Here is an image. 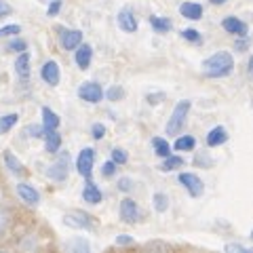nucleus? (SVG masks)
Wrapping results in <instances>:
<instances>
[{"mask_svg":"<svg viewBox=\"0 0 253 253\" xmlns=\"http://www.w3.org/2000/svg\"><path fill=\"white\" fill-rule=\"evenodd\" d=\"M203 74L207 78H226L234 70V57L228 51H217L203 61Z\"/></svg>","mask_w":253,"mask_h":253,"instance_id":"1","label":"nucleus"},{"mask_svg":"<svg viewBox=\"0 0 253 253\" xmlns=\"http://www.w3.org/2000/svg\"><path fill=\"white\" fill-rule=\"evenodd\" d=\"M190 108H192V104H190L188 99H181L177 101V106L173 108V112L169 116V123L167 126H165V131H167V135H179L181 129L186 126V121H188V114H190Z\"/></svg>","mask_w":253,"mask_h":253,"instance_id":"2","label":"nucleus"},{"mask_svg":"<svg viewBox=\"0 0 253 253\" xmlns=\"http://www.w3.org/2000/svg\"><path fill=\"white\" fill-rule=\"evenodd\" d=\"M63 224L72 230H93L95 228V217L89 215L86 211L81 209H72L63 215Z\"/></svg>","mask_w":253,"mask_h":253,"instance_id":"3","label":"nucleus"},{"mask_svg":"<svg viewBox=\"0 0 253 253\" xmlns=\"http://www.w3.org/2000/svg\"><path fill=\"white\" fill-rule=\"evenodd\" d=\"M46 175L53 181H66L70 175V154L68 152H59V156L55 158V163L49 165Z\"/></svg>","mask_w":253,"mask_h":253,"instance_id":"4","label":"nucleus"},{"mask_svg":"<svg viewBox=\"0 0 253 253\" xmlns=\"http://www.w3.org/2000/svg\"><path fill=\"white\" fill-rule=\"evenodd\" d=\"M78 97L86 104H99L101 99H104V89H101L99 83L95 81H86L78 86Z\"/></svg>","mask_w":253,"mask_h":253,"instance_id":"5","label":"nucleus"},{"mask_svg":"<svg viewBox=\"0 0 253 253\" xmlns=\"http://www.w3.org/2000/svg\"><path fill=\"white\" fill-rule=\"evenodd\" d=\"M93 165H95V150L93 148H83L81 154H78V158H76V171L81 173L83 177L91 179Z\"/></svg>","mask_w":253,"mask_h":253,"instance_id":"6","label":"nucleus"},{"mask_svg":"<svg viewBox=\"0 0 253 253\" xmlns=\"http://www.w3.org/2000/svg\"><path fill=\"white\" fill-rule=\"evenodd\" d=\"M179 184L188 190V194L192 196V199H199V196L205 192V186L199 175H194V173H179Z\"/></svg>","mask_w":253,"mask_h":253,"instance_id":"7","label":"nucleus"},{"mask_svg":"<svg viewBox=\"0 0 253 253\" xmlns=\"http://www.w3.org/2000/svg\"><path fill=\"white\" fill-rule=\"evenodd\" d=\"M41 78L49 84V86H57L59 81H61V70H59V63L55 59H49L42 63L41 68Z\"/></svg>","mask_w":253,"mask_h":253,"instance_id":"8","label":"nucleus"},{"mask_svg":"<svg viewBox=\"0 0 253 253\" xmlns=\"http://www.w3.org/2000/svg\"><path fill=\"white\" fill-rule=\"evenodd\" d=\"M83 42V32L81 30H59V44L63 51H74L78 44Z\"/></svg>","mask_w":253,"mask_h":253,"instance_id":"9","label":"nucleus"},{"mask_svg":"<svg viewBox=\"0 0 253 253\" xmlns=\"http://www.w3.org/2000/svg\"><path fill=\"white\" fill-rule=\"evenodd\" d=\"M118 213H121V219L125 224H137L139 221V207L133 199H123L121 207H118Z\"/></svg>","mask_w":253,"mask_h":253,"instance_id":"10","label":"nucleus"},{"mask_svg":"<svg viewBox=\"0 0 253 253\" xmlns=\"http://www.w3.org/2000/svg\"><path fill=\"white\" fill-rule=\"evenodd\" d=\"M15 192H17L19 199L26 205H30V207H36V205L41 203V194H38V190L34 186L26 184V181H19V184L15 186Z\"/></svg>","mask_w":253,"mask_h":253,"instance_id":"11","label":"nucleus"},{"mask_svg":"<svg viewBox=\"0 0 253 253\" xmlns=\"http://www.w3.org/2000/svg\"><path fill=\"white\" fill-rule=\"evenodd\" d=\"M221 28H224L228 34L236 36V38H241V36H247V34H249L247 23H245L243 19H239V17H234V15H230V17H226L224 21H221Z\"/></svg>","mask_w":253,"mask_h":253,"instance_id":"12","label":"nucleus"},{"mask_svg":"<svg viewBox=\"0 0 253 253\" xmlns=\"http://www.w3.org/2000/svg\"><path fill=\"white\" fill-rule=\"evenodd\" d=\"M118 28H121L123 32H126V34H133V32H137V17H135V13H133L131 9H123V11H118Z\"/></svg>","mask_w":253,"mask_h":253,"instance_id":"13","label":"nucleus"},{"mask_svg":"<svg viewBox=\"0 0 253 253\" xmlns=\"http://www.w3.org/2000/svg\"><path fill=\"white\" fill-rule=\"evenodd\" d=\"M74 61H76V66L81 68V70H89L91 66V61H93V49H91V44H84L81 42L74 49Z\"/></svg>","mask_w":253,"mask_h":253,"instance_id":"14","label":"nucleus"},{"mask_svg":"<svg viewBox=\"0 0 253 253\" xmlns=\"http://www.w3.org/2000/svg\"><path fill=\"white\" fill-rule=\"evenodd\" d=\"M179 15L186 17L190 21H199L203 17V4L194 2V0H188V2H181L179 4Z\"/></svg>","mask_w":253,"mask_h":253,"instance_id":"15","label":"nucleus"},{"mask_svg":"<svg viewBox=\"0 0 253 253\" xmlns=\"http://www.w3.org/2000/svg\"><path fill=\"white\" fill-rule=\"evenodd\" d=\"M15 74H17V78L23 83L30 78V53L28 51L19 53L17 59H15Z\"/></svg>","mask_w":253,"mask_h":253,"instance_id":"16","label":"nucleus"},{"mask_svg":"<svg viewBox=\"0 0 253 253\" xmlns=\"http://www.w3.org/2000/svg\"><path fill=\"white\" fill-rule=\"evenodd\" d=\"M101 199H104V194H101V190L97 188V184L95 181H86L84 188H83V201L89 203V205H99Z\"/></svg>","mask_w":253,"mask_h":253,"instance_id":"17","label":"nucleus"},{"mask_svg":"<svg viewBox=\"0 0 253 253\" xmlns=\"http://www.w3.org/2000/svg\"><path fill=\"white\" fill-rule=\"evenodd\" d=\"M228 141V131L224 126H213V129L207 133V146L209 148H217V146H224Z\"/></svg>","mask_w":253,"mask_h":253,"instance_id":"18","label":"nucleus"},{"mask_svg":"<svg viewBox=\"0 0 253 253\" xmlns=\"http://www.w3.org/2000/svg\"><path fill=\"white\" fill-rule=\"evenodd\" d=\"M2 161H4L6 169H9L13 175H23V171H26V169H23V163L11 152V150H4V152H2Z\"/></svg>","mask_w":253,"mask_h":253,"instance_id":"19","label":"nucleus"},{"mask_svg":"<svg viewBox=\"0 0 253 253\" xmlns=\"http://www.w3.org/2000/svg\"><path fill=\"white\" fill-rule=\"evenodd\" d=\"M42 139H44V150L49 154H57L61 150V135L57 131H46Z\"/></svg>","mask_w":253,"mask_h":253,"instance_id":"20","label":"nucleus"},{"mask_svg":"<svg viewBox=\"0 0 253 253\" xmlns=\"http://www.w3.org/2000/svg\"><path fill=\"white\" fill-rule=\"evenodd\" d=\"M61 125L59 114H55L51 108H42V126L44 131H57Z\"/></svg>","mask_w":253,"mask_h":253,"instance_id":"21","label":"nucleus"},{"mask_svg":"<svg viewBox=\"0 0 253 253\" xmlns=\"http://www.w3.org/2000/svg\"><path fill=\"white\" fill-rule=\"evenodd\" d=\"M150 26H152V30L158 32V34H165V32H171L173 30L171 19L158 17V15H150Z\"/></svg>","mask_w":253,"mask_h":253,"instance_id":"22","label":"nucleus"},{"mask_svg":"<svg viewBox=\"0 0 253 253\" xmlns=\"http://www.w3.org/2000/svg\"><path fill=\"white\" fill-rule=\"evenodd\" d=\"M66 249H68V253H91V245L86 239L78 236V239H72L66 245Z\"/></svg>","mask_w":253,"mask_h":253,"instance_id":"23","label":"nucleus"},{"mask_svg":"<svg viewBox=\"0 0 253 253\" xmlns=\"http://www.w3.org/2000/svg\"><path fill=\"white\" fill-rule=\"evenodd\" d=\"M17 121H19V114H15V112L0 116V135H4V133H9V131L13 129V126L17 125Z\"/></svg>","mask_w":253,"mask_h":253,"instance_id":"24","label":"nucleus"},{"mask_svg":"<svg viewBox=\"0 0 253 253\" xmlns=\"http://www.w3.org/2000/svg\"><path fill=\"white\" fill-rule=\"evenodd\" d=\"M194 146H196V139L192 135H179L173 148H175L177 152H190V150H194Z\"/></svg>","mask_w":253,"mask_h":253,"instance_id":"25","label":"nucleus"},{"mask_svg":"<svg viewBox=\"0 0 253 253\" xmlns=\"http://www.w3.org/2000/svg\"><path fill=\"white\" fill-rule=\"evenodd\" d=\"M152 148H154L156 156H161V158H167V156L171 154L169 141H167V139H163V137H154V139H152Z\"/></svg>","mask_w":253,"mask_h":253,"instance_id":"26","label":"nucleus"},{"mask_svg":"<svg viewBox=\"0 0 253 253\" xmlns=\"http://www.w3.org/2000/svg\"><path fill=\"white\" fill-rule=\"evenodd\" d=\"M179 167H184V158H181V156H173V154H169V156L163 161L161 171H175V169H179Z\"/></svg>","mask_w":253,"mask_h":253,"instance_id":"27","label":"nucleus"},{"mask_svg":"<svg viewBox=\"0 0 253 253\" xmlns=\"http://www.w3.org/2000/svg\"><path fill=\"white\" fill-rule=\"evenodd\" d=\"M154 209L158 211V213H165L169 209V196L167 194H163V192H156L154 194Z\"/></svg>","mask_w":253,"mask_h":253,"instance_id":"28","label":"nucleus"},{"mask_svg":"<svg viewBox=\"0 0 253 253\" xmlns=\"http://www.w3.org/2000/svg\"><path fill=\"white\" fill-rule=\"evenodd\" d=\"M26 49H28V42L21 41V38H15V36H13V41L6 44V51H9V53H17V55L23 53Z\"/></svg>","mask_w":253,"mask_h":253,"instance_id":"29","label":"nucleus"},{"mask_svg":"<svg viewBox=\"0 0 253 253\" xmlns=\"http://www.w3.org/2000/svg\"><path fill=\"white\" fill-rule=\"evenodd\" d=\"M11 226V211L6 207H0V234H4Z\"/></svg>","mask_w":253,"mask_h":253,"instance_id":"30","label":"nucleus"},{"mask_svg":"<svg viewBox=\"0 0 253 253\" xmlns=\"http://www.w3.org/2000/svg\"><path fill=\"white\" fill-rule=\"evenodd\" d=\"M19 34H21V26H17V23L0 28V38H13V36H19Z\"/></svg>","mask_w":253,"mask_h":253,"instance_id":"31","label":"nucleus"},{"mask_svg":"<svg viewBox=\"0 0 253 253\" xmlns=\"http://www.w3.org/2000/svg\"><path fill=\"white\" fill-rule=\"evenodd\" d=\"M181 38L188 42H201V32L194 28H186V30H181Z\"/></svg>","mask_w":253,"mask_h":253,"instance_id":"32","label":"nucleus"},{"mask_svg":"<svg viewBox=\"0 0 253 253\" xmlns=\"http://www.w3.org/2000/svg\"><path fill=\"white\" fill-rule=\"evenodd\" d=\"M26 135H30V137H36V139H41V137H44V126L42 125H30V126H26Z\"/></svg>","mask_w":253,"mask_h":253,"instance_id":"33","label":"nucleus"},{"mask_svg":"<svg viewBox=\"0 0 253 253\" xmlns=\"http://www.w3.org/2000/svg\"><path fill=\"white\" fill-rule=\"evenodd\" d=\"M112 163H116V165H125L126 161H129V154H126V150H123V148H114L112 150V158H110Z\"/></svg>","mask_w":253,"mask_h":253,"instance_id":"34","label":"nucleus"},{"mask_svg":"<svg viewBox=\"0 0 253 253\" xmlns=\"http://www.w3.org/2000/svg\"><path fill=\"white\" fill-rule=\"evenodd\" d=\"M104 97H108L110 101H118V99L125 97V91H123V86H110V89L104 93Z\"/></svg>","mask_w":253,"mask_h":253,"instance_id":"35","label":"nucleus"},{"mask_svg":"<svg viewBox=\"0 0 253 253\" xmlns=\"http://www.w3.org/2000/svg\"><path fill=\"white\" fill-rule=\"evenodd\" d=\"M46 4H49L46 6V15H49V17H55V15H59V11H61L63 0H49Z\"/></svg>","mask_w":253,"mask_h":253,"instance_id":"36","label":"nucleus"},{"mask_svg":"<svg viewBox=\"0 0 253 253\" xmlns=\"http://www.w3.org/2000/svg\"><path fill=\"white\" fill-rule=\"evenodd\" d=\"M224 251H226V253H253L251 249L243 247V245H239V243H228L226 247H224Z\"/></svg>","mask_w":253,"mask_h":253,"instance_id":"37","label":"nucleus"},{"mask_svg":"<svg viewBox=\"0 0 253 253\" xmlns=\"http://www.w3.org/2000/svg\"><path fill=\"white\" fill-rule=\"evenodd\" d=\"M249 44H251V38L249 36H241V38H236L234 49H236V53H243V51L249 49Z\"/></svg>","mask_w":253,"mask_h":253,"instance_id":"38","label":"nucleus"},{"mask_svg":"<svg viewBox=\"0 0 253 253\" xmlns=\"http://www.w3.org/2000/svg\"><path fill=\"white\" fill-rule=\"evenodd\" d=\"M194 165H196V167H205V169H207V167H211V165H213V161H211L209 154H196Z\"/></svg>","mask_w":253,"mask_h":253,"instance_id":"39","label":"nucleus"},{"mask_svg":"<svg viewBox=\"0 0 253 253\" xmlns=\"http://www.w3.org/2000/svg\"><path fill=\"white\" fill-rule=\"evenodd\" d=\"M116 167H118V165L112 163V161L104 163V167H101V175H104V177H112L114 173H116Z\"/></svg>","mask_w":253,"mask_h":253,"instance_id":"40","label":"nucleus"},{"mask_svg":"<svg viewBox=\"0 0 253 253\" xmlns=\"http://www.w3.org/2000/svg\"><path fill=\"white\" fill-rule=\"evenodd\" d=\"M91 135H93V139H101V137L106 135V126L101 125V123H95L91 126Z\"/></svg>","mask_w":253,"mask_h":253,"instance_id":"41","label":"nucleus"},{"mask_svg":"<svg viewBox=\"0 0 253 253\" xmlns=\"http://www.w3.org/2000/svg\"><path fill=\"white\" fill-rule=\"evenodd\" d=\"M118 190H121V192H131V190H133V179L121 177V179H118Z\"/></svg>","mask_w":253,"mask_h":253,"instance_id":"42","label":"nucleus"},{"mask_svg":"<svg viewBox=\"0 0 253 253\" xmlns=\"http://www.w3.org/2000/svg\"><path fill=\"white\" fill-rule=\"evenodd\" d=\"M13 13L11 9V4L6 2V0H0V19H4V17H9V15Z\"/></svg>","mask_w":253,"mask_h":253,"instance_id":"43","label":"nucleus"},{"mask_svg":"<svg viewBox=\"0 0 253 253\" xmlns=\"http://www.w3.org/2000/svg\"><path fill=\"white\" fill-rule=\"evenodd\" d=\"M146 99H148L150 106H156V104H161V101L165 99V93H150Z\"/></svg>","mask_w":253,"mask_h":253,"instance_id":"44","label":"nucleus"},{"mask_svg":"<svg viewBox=\"0 0 253 253\" xmlns=\"http://www.w3.org/2000/svg\"><path fill=\"white\" fill-rule=\"evenodd\" d=\"M116 245H133V239H131L129 234H121L116 239Z\"/></svg>","mask_w":253,"mask_h":253,"instance_id":"45","label":"nucleus"},{"mask_svg":"<svg viewBox=\"0 0 253 253\" xmlns=\"http://www.w3.org/2000/svg\"><path fill=\"white\" fill-rule=\"evenodd\" d=\"M146 253H169L167 247H163V245H154V247H150Z\"/></svg>","mask_w":253,"mask_h":253,"instance_id":"46","label":"nucleus"},{"mask_svg":"<svg viewBox=\"0 0 253 253\" xmlns=\"http://www.w3.org/2000/svg\"><path fill=\"white\" fill-rule=\"evenodd\" d=\"M247 76H249L251 81H253V55H251L249 61H247Z\"/></svg>","mask_w":253,"mask_h":253,"instance_id":"47","label":"nucleus"},{"mask_svg":"<svg viewBox=\"0 0 253 253\" xmlns=\"http://www.w3.org/2000/svg\"><path fill=\"white\" fill-rule=\"evenodd\" d=\"M209 2H211V4H215V6H219V4H226L228 0H209Z\"/></svg>","mask_w":253,"mask_h":253,"instance_id":"48","label":"nucleus"},{"mask_svg":"<svg viewBox=\"0 0 253 253\" xmlns=\"http://www.w3.org/2000/svg\"><path fill=\"white\" fill-rule=\"evenodd\" d=\"M0 253H6V251H4V249H0Z\"/></svg>","mask_w":253,"mask_h":253,"instance_id":"49","label":"nucleus"},{"mask_svg":"<svg viewBox=\"0 0 253 253\" xmlns=\"http://www.w3.org/2000/svg\"><path fill=\"white\" fill-rule=\"evenodd\" d=\"M251 239H253V232H251Z\"/></svg>","mask_w":253,"mask_h":253,"instance_id":"50","label":"nucleus"},{"mask_svg":"<svg viewBox=\"0 0 253 253\" xmlns=\"http://www.w3.org/2000/svg\"><path fill=\"white\" fill-rule=\"evenodd\" d=\"M46 2H49V0H46Z\"/></svg>","mask_w":253,"mask_h":253,"instance_id":"51","label":"nucleus"}]
</instances>
